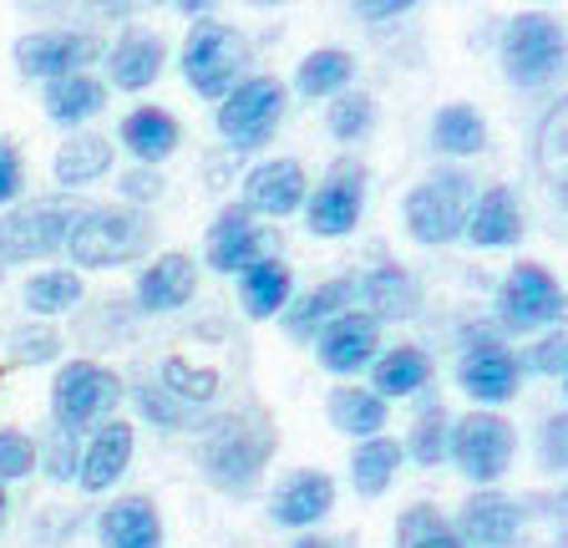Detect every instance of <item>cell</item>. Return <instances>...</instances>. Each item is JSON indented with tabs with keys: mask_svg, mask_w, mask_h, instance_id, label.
I'll return each instance as SVG.
<instances>
[{
	"mask_svg": "<svg viewBox=\"0 0 568 548\" xmlns=\"http://www.w3.org/2000/svg\"><path fill=\"white\" fill-rule=\"evenodd\" d=\"M274 447H280V432H274L270 412L264 406H239V412H224V417H213L199 427V442H193V453H199V467L209 477L213 488L224 493H254V483L264 477L270 467Z\"/></svg>",
	"mask_w": 568,
	"mask_h": 548,
	"instance_id": "cell-1",
	"label": "cell"
},
{
	"mask_svg": "<svg viewBox=\"0 0 568 548\" xmlns=\"http://www.w3.org/2000/svg\"><path fill=\"white\" fill-rule=\"evenodd\" d=\"M61 250L71 254V270H118L153 250V219L128 203H82Z\"/></svg>",
	"mask_w": 568,
	"mask_h": 548,
	"instance_id": "cell-2",
	"label": "cell"
},
{
	"mask_svg": "<svg viewBox=\"0 0 568 548\" xmlns=\"http://www.w3.org/2000/svg\"><path fill=\"white\" fill-rule=\"evenodd\" d=\"M477 199V179L462 163H442L432 168L426 179H416L402 199V224L416 244L426 250H447L462 239V224H467V209Z\"/></svg>",
	"mask_w": 568,
	"mask_h": 548,
	"instance_id": "cell-3",
	"label": "cell"
},
{
	"mask_svg": "<svg viewBox=\"0 0 568 548\" xmlns=\"http://www.w3.org/2000/svg\"><path fill=\"white\" fill-rule=\"evenodd\" d=\"M248 61H254V47H248L244 31H234L229 21H203L189 26L183 37V51H178V72H183V87L203 102H219L239 77H248Z\"/></svg>",
	"mask_w": 568,
	"mask_h": 548,
	"instance_id": "cell-4",
	"label": "cell"
},
{
	"mask_svg": "<svg viewBox=\"0 0 568 548\" xmlns=\"http://www.w3.org/2000/svg\"><path fill=\"white\" fill-rule=\"evenodd\" d=\"M284 112H290V92H284L280 77L270 72H248L219 97V112H213V128L234 153H260L274 143V132L284 128Z\"/></svg>",
	"mask_w": 568,
	"mask_h": 548,
	"instance_id": "cell-5",
	"label": "cell"
},
{
	"mask_svg": "<svg viewBox=\"0 0 568 548\" xmlns=\"http://www.w3.org/2000/svg\"><path fill=\"white\" fill-rule=\"evenodd\" d=\"M77 214H82V203L71 193H61V199H16L0 214V264H36L61 254Z\"/></svg>",
	"mask_w": 568,
	"mask_h": 548,
	"instance_id": "cell-6",
	"label": "cell"
},
{
	"mask_svg": "<svg viewBox=\"0 0 568 548\" xmlns=\"http://www.w3.org/2000/svg\"><path fill=\"white\" fill-rule=\"evenodd\" d=\"M497 61L518 92H538L564 72V26L544 11H523L503 26L497 37Z\"/></svg>",
	"mask_w": 568,
	"mask_h": 548,
	"instance_id": "cell-7",
	"label": "cell"
},
{
	"mask_svg": "<svg viewBox=\"0 0 568 548\" xmlns=\"http://www.w3.org/2000/svg\"><path fill=\"white\" fill-rule=\"evenodd\" d=\"M366 203H371V168L355 153H345L315 179V189L305 193V209H300V214H305V229L315 239H345L361 229Z\"/></svg>",
	"mask_w": 568,
	"mask_h": 548,
	"instance_id": "cell-8",
	"label": "cell"
},
{
	"mask_svg": "<svg viewBox=\"0 0 568 548\" xmlns=\"http://www.w3.org/2000/svg\"><path fill=\"white\" fill-rule=\"evenodd\" d=\"M122 396H128L122 376L106 371L102 361H67L57 371V382H51V422L82 437V432L102 427L118 412Z\"/></svg>",
	"mask_w": 568,
	"mask_h": 548,
	"instance_id": "cell-9",
	"label": "cell"
},
{
	"mask_svg": "<svg viewBox=\"0 0 568 548\" xmlns=\"http://www.w3.org/2000/svg\"><path fill=\"white\" fill-rule=\"evenodd\" d=\"M497 325L503 335H532V331H554L564 325V285L554 280V270L538 260H523L503 274L497 285Z\"/></svg>",
	"mask_w": 568,
	"mask_h": 548,
	"instance_id": "cell-10",
	"label": "cell"
},
{
	"mask_svg": "<svg viewBox=\"0 0 568 548\" xmlns=\"http://www.w3.org/2000/svg\"><path fill=\"white\" fill-rule=\"evenodd\" d=\"M518 457V432L508 417L497 412H467L462 422H452L447 437V463L457 467L473 488H493L497 477L513 467Z\"/></svg>",
	"mask_w": 568,
	"mask_h": 548,
	"instance_id": "cell-11",
	"label": "cell"
},
{
	"mask_svg": "<svg viewBox=\"0 0 568 548\" xmlns=\"http://www.w3.org/2000/svg\"><path fill=\"white\" fill-rule=\"evenodd\" d=\"M106 57L102 31H71V26H47V31H26L16 37L11 61L26 82H57L71 72H92Z\"/></svg>",
	"mask_w": 568,
	"mask_h": 548,
	"instance_id": "cell-12",
	"label": "cell"
},
{
	"mask_svg": "<svg viewBox=\"0 0 568 548\" xmlns=\"http://www.w3.org/2000/svg\"><path fill=\"white\" fill-rule=\"evenodd\" d=\"M457 386L473 396L477 406H503V402H513V396H518L523 366H518L513 346L497 331H473L467 341H462Z\"/></svg>",
	"mask_w": 568,
	"mask_h": 548,
	"instance_id": "cell-13",
	"label": "cell"
},
{
	"mask_svg": "<svg viewBox=\"0 0 568 548\" xmlns=\"http://www.w3.org/2000/svg\"><path fill=\"white\" fill-rule=\"evenodd\" d=\"M305 193H310V173L300 158H264V163H254L244 173V183H239V203H244L254 219H270V224L295 219L300 209H305Z\"/></svg>",
	"mask_w": 568,
	"mask_h": 548,
	"instance_id": "cell-14",
	"label": "cell"
},
{
	"mask_svg": "<svg viewBox=\"0 0 568 548\" xmlns=\"http://www.w3.org/2000/svg\"><path fill=\"white\" fill-rule=\"evenodd\" d=\"M260 254H274L270 229L248 214L244 203H229V209H219V214H213L209 234H203V260H209V270L239 274L244 264L260 260Z\"/></svg>",
	"mask_w": 568,
	"mask_h": 548,
	"instance_id": "cell-15",
	"label": "cell"
},
{
	"mask_svg": "<svg viewBox=\"0 0 568 548\" xmlns=\"http://www.w3.org/2000/svg\"><path fill=\"white\" fill-rule=\"evenodd\" d=\"M310 346H315V361L331 371V376L351 382V376H361V371L376 361L381 325L371 321L366 311H345V315H335L331 325H320V335L310 341Z\"/></svg>",
	"mask_w": 568,
	"mask_h": 548,
	"instance_id": "cell-16",
	"label": "cell"
},
{
	"mask_svg": "<svg viewBox=\"0 0 568 548\" xmlns=\"http://www.w3.org/2000/svg\"><path fill=\"white\" fill-rule=\"evenodd\" d=\"M523 518H528V513H523L518 498L483 488V493H473V498L457 508L452 534H457L462 548H508V544H518Z\"/></svg>",
	"mask_w": 568,
	"mask_h": 548,
	"instance_id": "cell-17",
	"label": "cell"
},
{
	"mask_svg": "<svg viewBox=\"0 0 568 548\" xmlns=\"http://www.w3.org/2000/svg\"><path fill=\"white\" fill-rule=\"evenodd\" d=\"M523 234H528V219H523V203L508 183H487L477 189L473 209H467V224H462V239L473 250H518Z\"/></svg>",
	"mask_w": 568,
	"mask_h": 548,
	"instance_id": "cell-18",
	"label": "cell"
},
{
	"mask_svg": "<svg viewBox=\"0 0 568 548\" xmlns=\"http://www.w3.org/2000/svg\"><path fill=\"white\" fill-rule=\"evenodd\" d=\"M106 67V92H148V87L163 77L168 67V41L158 31H142V26H128L102 57Z\"/></svg>",
	"mask_w": 568,
	"mask_h": 548,
	"instance_id": "cell-19",
	"label": "cell"
},
{
	"mask_svg": "<svg viewBox=\"0 0 568 548\" xmlns=\"http://www.w3.org/2000/svg\"><path fill=\"white\" fill-rule=\"evenodd\" d=\"M199 295V264L193 254L183 250H168V254H153V264L138 274V285H132V305L142 315H173L183 305H193Z\"/></svg>",
	"mask_w": 568,
	"mask_h": 548,
	"instance_id": "cell-20",
	"label": "cell"
},
{
	"mask_svg": "<svg viewBox=\"0 0 568 548\" xmlns=\"http://www.w3.org/2000/svg\"><path fill=\"white\" fill-rule=\"evenodd\" d=\"M132 453H138V432H132V422L106 417L102 427H92V437H87V447H82V463H77V483H82V493L118 488L122 477H128V467H132Z\"/></svg>",
	"mask_w": 568,
	"mask_h": 548,
	"instance_id": "cell-21",
	"label": "cell"
},
{
	"mask_svg": "<svg viewBox=\"0 0 568 548\" xmlns=\"http://www.w3.org/2000/svg\"><path fill=\"white\" fill-rule=\"evenodd\" d=\"M422 280H416L406 264H376V270L361 274V290H355V311H366L376 325L386 321H416L422 315Z\"/></svg>",
	"mask_w": 568,
	"mask_h": 548,
	"instance_id": "cell-22",
	"label": "cell"
},
{
	"mask_svg": "<svg viewBox=\"0 0 568 548\" xmlns=\"http://www.w3.org/2000/svg\"><path fill=\"white\" fill-rule=\"evenodd\" d=\"M335 508V477L325 467H300L274 488L270 518L280 528H320Z\"/></svg>",
	"mask_w": 568,
	"mask_h": 548,
	"instance_id": "cell-23",
	"label": "cell"
},
{
	"mask_svg": "<svg viewBox=\"0 0 568 548\" xmlns=\"http://www.w3.org/2000/svg\"><path fill=\"white\" fill-rule=\"evenodd\" d=\"M355 290H361V274H335V280L315 285L310 295H295L280 311L284 335H290V341H300V346H310V341L320 335V325H331L335 315L355 311Z\"/></svg>",
	"mask_w": 568,
	"mask_h": 548,
	"instance_id": "cell-24",
	"label": "cell"
},
{
	"mask_svg": "<svg viewBox=\"0 0 568 548\" xmlns=\"http://www.w3.org/2000/svg\"><path fill=\"white\" fill-rule=\"evenodd\" d=\"M234 285L248 321H280V311L295 300V270L280 254H260L254 264H244L234 274Z\"/></svg>",
	"mask_w": 568,
	"mask_h": 548,
	"instance_id": "cell-25",
	"label": "cell"
},
{
	"mask_svg": "<svg viewBox=\"0 0 568 548\" xmlns=\"http://www.w3.org/2000/svg\"><path fill=\"white\" fill-rule=\"evenodd\" d=\"M118 143H122V153H132V163L163 168L183 148V122L168 108H132L118 122Z\"/></svg>",
	"mask_w": 568,
	"mask_h": 548,
	"instance_id": "cell-26",
	"label": "cell"
},
{
	"mask_svg": "<svg viewBox=\"0 0 568 548\" xmlns=\"http://www.w3.org/2000/svg\"><path fill=\"white\" fill-rule=\"evenodd\" d=\"M97 544L102 548H163V513L153 498H118L97 513Z\"/></svg>",
	"mask_w": 568,
	"mask_h": 548,
	"instance_id": "cell-27",
	"label": "cell"
},
{
	"mask_svg": "<svg viewBox=\"0 0 568 548\" xmlns=\"http://www.w3.org/2000/svg\"><path fill=\"white\" fill-rule=\"evenodd\" d=\"M102 108H106V82L92 72H71V77H57V82H41V112L67 132L102 118Z\"/></svg>",
	"mask_w": 568,
	"mask_h": 548,
	"instance_id": "cell-28",
	"label": "cell"
},
{
	"mask_svg": "<svg viewBox=\"0 0 568 548\" xmlns=\"http://www.w3.org/2000/svg\"><path fill=\"white\" fill-rule=\"evenodd\" d=\"M112 158H118L112 153V138L77 128L67 143L57 148V158H51V179H57L67 193L92 189V183H102L106 173H112Z\"/></svg>",
	"mask_w": 568,
	"mask_h": 548,
	"instance_id": "cell-29",
	"label": "cell"
},
{
	"mask_svg": "<svg viewBox=\"0 0 568 548\" xmlns=\"http://www.w3.org/2000/svg\"><path fill=\"white\" fill-rule=\"evenodd\" d=\"M432 148L447 163H467V158L487 153V118L473 102H442L432 112Z\"/></svg>",
	"mask_w": 568,
	"mask_h": 548,
	"instance_id": "cell-30",
	"label": "cell"
},
{
	"mask_svg": "<svg viewBox=\"0 0 568 548\" xmlns=\"http://www.w3.org/2000/svg\"><path fill=\"white\" fill-rule=\"evenodd\" d=\"M21 16H36V21H57L71 26V31H97V26L112 21H132L142 0H11Z\"/></svg>",
	"mask_w": 568,
	"mask_h": 548,
	"instance_id": "cell-31",
	"label": "cell"
},
{
	"mask_svg": "<svg viewBox=\"0 0 568 548\" xmlns=\"http://www.w3.org/2000/svg\"><path fill=\"white\" fill-rule=\"evenodd\" d=\"M371 392L381 396V402H406V396L426 392V382H432V361H426L422 346H390V351H376V361H371Z\"/></svg>",
	"mask_w": 568,
	"mask_h": 548,
	"instance_id": "cell-32",
	"label": "cell"
},
{
	"mask_svg": "<svg viewBox=\"0 0 568 548\" xmlns=\"http://www.w3.org/2000/svg\"><path fill=\"white\" fill-rule=\"evenodd\" d=\"M325 417H331L335 432L345 437H381L386 432V417H390V402H381L371 386H355V382H341L331 396H325Z\"/></svg>",
	"mask_w": 568,
	"mask_h": 548,
	"instance_id": "cell-33",
	"label": "cell"
},
{
	"mask_svg": "<svg viewBox=\"0 0 568 548\" xmlns=\"http://www.w3.org/2000/svg\"><path fill=\"white\" fill-rule=\"evenodd\" d=\"M345 87H355V57L345 47H315L295 67V92L305 102H331Z\"/></svg>",
	"mask_w": 568,
	"mask_h": 548,
	"instance_id": "cell-34",
	"label": "cell"
},
{
	"mask_svg": "<svg viewBox=\"0 0 568 548\" xmlns=\"http://www.w3.org/2000/svg\"><path fill=\"white\" fill-rule=\"evenodd\" d=\"M402 442L396 437H361L351 453V483L361 498H381L402 473Z\"/></svg>",
	"mask_w": 568,
	"mask_h": 548,
	"instance_id": "cell-35",
	"label": "cell"
},
{
	"mask_svg": "<svg viewBox=\"0 0 568 548\" xmlns=\"http://www.w3.org/2000/svg\"><path fill=\"white\" fill-rule=\"evenodd\" d=\"M376 122H381L376 97L361 92V87H345L341 97H331V102H325V132H331V138H335L341 148H361V143H371Z\"/></svg>",
	"mask_w": 568,
	"mask_h": 548,
	"instance_id": "cell-36",
	"label": "cell"
},
{
	"mask_svg": "<svg viewBox=\"0 0 568 548\" xmlns=\"http://www.w3.org/2000/svg\"><path fill=\"white\" fill-rule=\"evenodd\" d=\"M87 300V285L77 270H41L26 280V311L36 321H51V315H67Z\"/></svg>",
	"mask_w": 568,
	"mask_h": 548,
	"instance_id": "cell-37",
	"label": "cell"
},
{
	"mask_svg": "<svg viewBox=\"0 0 568 548\" xmlns=\"http://www.w3.org/2000/svg\"><path fill=\"white\" fill-rule=\"evenodd\" d=\"M447 437H452V417L442 402H426L412 422V437L402 442V457H412L416 467H442L447 463Z\"/></svg>",
	"mask_w": 568,
	"mask_h": 548,
	"instance_id": "cell-38",
	"label": "cell"
},
{
	"mask_svg": "<svg viewBox=\"0 0 568 548\" xmlns=\"http://www.w3.org/2000/svg\"><path fill=\"white\" fill-rule=\"evenodd\" d=\"M396 548H462L452 534V518H442L437 503H412L396 518Z\"/></svg>",
	"mask_w": 568,
	"mask_h": 548,
	"instance_id": "cell-39",
	"label": "cell"
},
{
	"mask_svg": "<svg viewBox=\"0 0 568 548\" xmlns=\"http://www.w3.org/2000/svg\"><path fill=\"white\" fill-rule=\"evenodd\" d=\"M153 382L163 386L168 396H178V402H189V406H209L213 396H219V371L213 366H189L183 356H168L163 366H158Z\"/></svg>",
	"mask_w": 568,
	"mask_h": 548,
	"instance_id": "cell-40",
	"label": "cell"
},
{
	"mask_svg": "<svg viewBox=\"0 0 568 548\" xmlns=\"http://www.w3.org/2000/svg\"><path fill=\"white\" fill-rule=\"evenodd\" d=\"M132 402H138L142 422H153V427H163V432H189V427H199V406H189V402H178V396H168L158 382H138V386H132Z\"/></svg>",
	"mask_w": 568,
	"mask_h": 548,
	"instance_id": "cell-41",
	"label": "cell"
},
{
	"mask_svg": "<svg viewBox=\"0 0 568 548\" xmlns=\"http://www.w3.org/2000/svg\"><path fill=\"white\" fill-rule=\"evenodd\" d=\"M6 356H11V366H51V361L61 356L57 325H47V321L16 325V331L6 335Z\"/></svg>",
	"mask_w": 568,
	"mask_h": 548,
	"instance_id": "cell-42",
	"label": "cell"
},
{
	"mask_svg": "<svg viewBox=\"0 0 568 548\" xmlns=\"http://www.w3.org/2000/svg\"><path fill=\"white\" fill-rule=\"evenodd\" d=\"M77 463H82V442H77V432H67V427L51 422L47 437L36 442V467H47L51 483H71V477H77Z\"/></svg>",
	"mask_w": 568,
	"mask_h": 548,
	"instance_id": "cell-43",
	"label": "cell"
},
{
	"mask_svg": "<svg viewBox=\"0 0 568 548\" xmlns=\"http://www.w3.org/2000/svg\"><path fill=\"white\" fill-rule=\"evenodd\" d=\"M518 366L532 371V376H548V382H564V371H568V335H564V325H554V331L538 335V341H532V346L518 356Z\"/></svg>",
	"mask_w": 568,
	"mask_h": 548,
	"instance_id": "cell-44",
	"label": "cell"
},
{
	"mask_svg": "<svg viewBox=\"0 0 568 548\" xmlns=\"http://www.w3.org/2000/svg\"><path fill=\"white\" fill-rule=\"evenodd\" d=\"M538 168H544V179L564 193V102L548 108L544 128H538Z\"/></svg>",
	"mask_w": 568,
	"mask_h": 548,
	"instance_id": "cell-45",
	"label": "cell"
},
{
	"mask_svg": "<svg viewBox=\"0 0 568 548\" xmlns=\"http://www.w3.org/2000/svg\"><path fill=\"white\" fill-rule=\"evenodd\" d=\"M36 473V437L21 427H0V483H21Z\"/></svg>",
	"mask_w": 568,
	"mask_h": 548,
	"instance_id": "cell-46",
	"label": "cell"
},
{
	"mask_svg": "<svg viewBox=\"0 0 568 548\" xmlns=\"http://www.w3.org/2000/svg\"><path fill=\"white\" fill-rule=\"evenodd\" d=\"M118 193H122V203H128V209H148V203H158L168 193V183H163V173H158V168L138 163V168H128V173H118Z\"/></svg>",
	"mask_w": 568,
	"mask_h": 548,
	"instance_id": "cell-47",
	"label": "cell"
},
{
	"mask_svg": "<svg viewBox=\"0 0 568 548\" xmlns=\"http://www.w3.org/2000/svg\"><path fill=\"white\" fill-rule=\"evenodd\" d=\"M538 463H544V473H564V463H568V422H564V412H554V417L544 422V432H538Z\"/></svg>",
	"mask_w": 568,
	"mask_h": 548,
	"instance_id": "cell-48",
	"label": "cell"
},
{
	"mask_svg": "<svg viewBox=\"0 0 568 548\" xmlns=\"http://www.w3.org/2000/svg\"><path fill=\"white\" fill-rule=\"evenodd\" d=\"M26 189V163H21V148L11 138H0V209H11Z\"/></svg>",
	"mask_w": 568,
	"mask_h": 548,
	"instance_id": "cell-49",
	"label": "cell"
},
{
	"mask_svg": "<svg viewBox=\"0 0 568 548\" xmlns=\"http://www.w3.org/2000/svg\"><path fill=\"white\" fill-rule=\"evenodd\" d=\"M422 0H351V11L361 16V21H396V16L416 11Z\"/></svg>",
	"mask_w": 568,
	"mask_h": 548,
	"instance_id": "cell-50",
	"label": "cell"
},
{
	"mask_svg": "<svg viewBox=\"0 0 568 548\" xmlns=\"http://www.w3.org/2000/svg\"><path fill=\"white\" fill-rule=\"evenodd\" d=\"M213 6H219V0H173V11L189 16V21H203V16H213Z\"/></svg>",
	"mask_w": 568,
	"mask_h": 548,
	"instance_id": "cell-51",
	"label": "cell"
},
{
	"mask_svg": "<svg viewBox=\"0 0 568 548\" xmlns=\"http://www.w3.org/2000/svg\"><path fill=\"white\" fill-rule=\"evenodd\" d=\"M290 548H351L345 538H325V534H300Z\"/></svg>",
	"mask_w": 568,
	"mask_h": 548,
	"instance_id": "cell-52",
	"label": "cell"
},
{
	"mask_svg": "<svg viewBox=\"0 0 568 548\" xmlns=\"http://www.w3.org/2000/svg\"><path fill=\"white\" fill-rule=\"evenodd\" d=\"M244 6H254V11H274V6H295V0H244Z\"/></svg>",
	"mask_w": 568,
	"mask_h": 548,
	"instance_id": "cell-53",
	"label": "cell"
},
{
	"mask_svg": "<svg viewBox=\"0 0 568 548\" xmlns=\"http://www.w3.org/2000/svg\"><path fill=\"white\" fill-rule=\"evenodd\" d=\"M0 524H6V483H0Z\"/></svg>",
	"mask_w": 568,
	"mask_h": 548,
	"instance_id": "cell-54",
	"label": "cell"
},
{
	"mask_svg": "<svg viewBox=\"0 0 568 548\" xmlns=\"http://www.w3.org/2000/svg\"><path fill=\"white\" fill-rule=\"evenodd\" d=\"M558 6H564V0H558Z\"/></svg>",
	"mask_w": 568,
	"mask_h": 548,
	"instance_id": "cell-55",
	"label": "cell"
},
{
	"mask_svg": "<svg viewBox=\"0 0 568 548\" xmlns=\"http://www.w3.org/2000/svg\"><path fill=\"white\" fill-rule=\"evenodd\" d=\"M558 548H564V544H558Z\"/></svg>",
	"mask_w": 568,
	"mask_h": 548,
	"instance_id": "cell-56",
	"label": "cell"
}]
</instances>
